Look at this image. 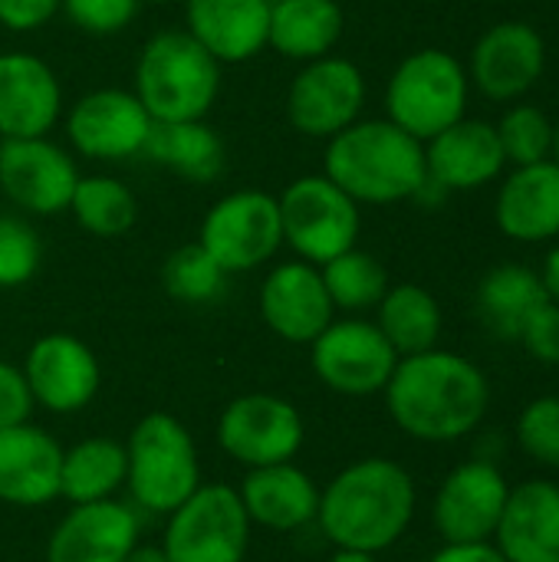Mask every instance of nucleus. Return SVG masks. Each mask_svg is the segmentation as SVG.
Here are the masks:
<instances>
[{
    "instance_id": "f257e3e1",
    "label": "nucleus",
    "mask_w": 559,
    "mask_h": 562,
    "mask_svg": "<svg viewBox=\"0 0 559 562\" xmlns=\"http://www.w3.org/2000/svg\"><path fill=\"white\" fill-rule=\"evenodd\" d=\"M385 405L409 438L448 445L461 441L484 422L491 382L471 359L435 346L399 359L385 385Z\"/></svg>"
},
{
    "instance_id": "f03ea898",
    "label": "nucleus",
    "mask_w": 559,
    "mask_h": 562,
    "mask_svg": "<svg viewBox=\"0 0 559 562\" xmlns=\"http://www.w3.org/2000/svg\"><path fill=\"white\" fill-rule=\"evenodd\" d=\"M415 517V481L389 458H362L320 491L316 524L336 550L382 553Z\"/></svg>"
},
{
    "instance_id": "7ed1b4c3",
    "label": "nucleus",
    "mask_w": 559,
    "mask_h": 562,
    "mask_svg": "<svg viewBox=\"0 0 559 562\" xmlns=\"http://www.w3.org/2000/svg\"><path fill=\"white\" fill-rule=\"evenodd\" d=\"M356 204H395L422 198L428 184L425 142L389 119L353 122L326 145V171Z\"/></svg>"
},
{
    "instance_id": "20e7f679",
    "label": "nucleus",
    "mask_w": 559,
    "mask_h": 562,
    "mask_svg": "<svg viewBox=\"0 0 559 562\" xmlns=\"http://www.w3.org/2000/svg\"><path fill=\"white\" fill-rule=\"evenodd\" d=\"M221 92V63L188 33H155L135 63V95L152 122L204 119Z\"/></svg>"
},
{
    "instance_id": "39448f33",
    "label": "nucleus",
    "mask_w": 559,
    "mask_h": 562,
    "mask_svg": "<svg viewBox=\"0 0 559 562\" xmlns=\"http://www.w3.org/2000/svg\"><path fill=\"white\" fill-rule=\"evenodd\" d=\"M128 477L132 501L148 514H171L201 487V464L188 428L165 412L145 415L128 441Z\"/></svg>"
},
{
    "instance_id": "423d86ee",
    "label": "nucleus",
    "mask_w": 559,
    "mask_h": 562,
    "mask_svg": "<svg viewBox=\"0 0 559 562\" xmlns=\"http://www.w3.org/2000/svg\"><path fill=\"white\" fill-rule=\"evenodd\" d=\"M468 92L471 79L458 56L448 49H418L395 66L385 86V112L389 122L428 142L465 119Z\"/></svg>"
},
{
    "instance_id": "0eeeda50",
    "label": "nucleus",
    "mask_w": 559,
    "mask_h": 562,
    "mask_svg": "<svg viewBox=\"0 0 559 562\" xmlns=\"http://www.w3.org/2000/svg\"><path fill=\"white\" fill-rule=\"evenodd\" d=\"M277 204L283 244H290L297 257L313 267L329 263L359 240V204L326 175L297 178Z\"/></svg>"
},
{
    "instance_id": "6e6552de",
    "label": "nucleus",
    "mask_w": 559,
    "mask_h": 562,
    "mask_svg": "<svg viewBox=\"0 0 559 562\" xmlns=\"http://www.w3.org/2000/svg\"><path fill=\"white\" fill-rule=\"evenodd\" d=\"M250 517L227 484H201L168 514L161 550L168 562H244Z\"/></svg>"
},
{
    "instance_id": "1a4fd4ad",
    "label": "nucleus",
    "mask_w": 559,
    "mask_h": 562,
    "mask_svg": "<svg viewBox=\"0 0 559 562\" xmlns=\"http://www.w3.org/2000/svg\"><path fill=\"white\" fill-rule=\"evenodd\" d=\"M198 244L227 277L257 270L283 244L277 198L267 191H234L221 198L204 214Z\"/></svg>"
},
{
    "instance_id": "9d476101",
    "label": "nucleus",
    "mask_w": 559,
    "mask_h": 562,
    "mask_svg": "<svg viewBox=\"0 0 559 562\" xmlns=\"http://www.w3.org/2000/svg\"><path fill=\"white\" fill-rule=\"evenodd\" d=\"M310 346L320 382L353 398L385 392L399 366V352L389 346L382 329L366 319H333Z\"/></svg>"
},
{
    "instance_id": "9b49d317",
    "label": "nucleus",
    "mask_w": 559,
    "mask_h": 562,
    "mask_svg": "<svg viewBox=\"0 0 559 562\" xmlns=\"http://www.w3.org/2000/svg\"><path fill=\"white\" fill-rule=\"evenodd\" d=\"M303 435L300 412L287 398L264 392L234 398L217 422V441L224 454L247 471L293 461L303 448Z\"/></svg>"
},
{
    "instance_id": "f8f14e48",
    "label": "nucleus",
    "mask_w": 559,
    "mask_h": 562,
    "mask_svg": "<svg viewBox=\"0 0 559 562\" xmlns=\"http://www.w3.org/2000/svg\"><path fill=\"white\" fill-rule=\"evenodd\" d=\"M366 105V76L356 63L343 56H320L306 63L290 92L287 115L297 132L310 138H333L353 122Z\"/></svg>"
},
{
    "instance_id": "ddd939ff",
    "label": "nucleus",
    "mask_w": 559,
    "mask_h": 562,
    "mask_svg": "<svg viewBox=\"0 0 559 562\" xmlns=\"http://www.w3.org/2000/svg\"><path fill=\"white\" fill-rule=\"evenodd\" d=\"M511 484L494 461H465L438 487L432 520L445 543H491Z\"/></svg>"
},
{
    "instance_id": "4468645a",
    "label": "nucleus",
    "mask_w": 559,
    "mask_h": 562,
    "mask_svg": "<svg viewBox=\"0 0 559 562\" xmlns=\"http://www.w3.org/2000/svg\"><path fill=\"white\" fill-rule=\"evenodd\" d=\"M79 178L82 175L69 158V151L53 145L46 135L0 138V191L16 207L40 217L69 211Z\"/></svg>"
},
{
    "instance_id": "2eb2a0df",
    "label": "nucleus",
    "mask_w": 559,
    "mask_h": 562,
    "mask_svg": "<svg viewBox=\"0 0 559 562\" xmlns=\"http://www.w3.org/2000/svg\"><path fill=\"white\" fill-rule=\"evenodd\" d=\"M152 125L138 95L125 89H96L82 95L66 119L72 148L99 161H122L145 151Z\"/></svg>"
},
{
    "instance_id": "dca6fc26",
    "label": "nucleus",
    "mask_w": 559,
    "mask_h": 562,
    "mask_svg": "<svg viewBox=\"0 0 559 562\" xmlns=\"http://www.w3.org/2000/svg\"><path fill=\"white\" fill-rule=\"evenodd\" d=\"M547 69V43L537 26L504 20L491 26L471 49L468 79L494 102H514L537 86Z\"/></svg>"
},
{
    "instance_id": "f3484780",
    "label": "nucleus",
    "mask_w": 559,
    "mask_h": 562,
    "mask_svg": "<svg viewBox=\"0 0 559 562\" xmlns=\"http://www.w3.org/2000/svg\"><path fill=\"white\" fill-rule=\"evenodd\" d=\"M23 375L33 402L53 415H72L86 408L102 379L96 352L69 333H49L36 339L26 352Z\"/></svg>"
},
{
    "instance_id": "a211bd4d",
    "label": "nucleus",
    "mask_w": 559,
    "mask_h": 562,
    "mask_svg": "<svg viewBox=\"0 0 559 562\" xmlns=\"http://www.w3.org/2000/svg\"><path fill=\"white\" fill-rule=\"evenodd\" d=\"M507 158L497 138V125L484 119H458L445 132L425 142L428 184L438 191H478L501 178Z\"/></svg>"
},
{
    "instance_id": "6ab92c4d",
    "label": "nucleus",
    "mask_w": 559,
    "mask_h": 562,
    "mask_svg": "<svg viewBox=\"0 0 559 562\" xmlns=\"http://www.w3.org/2000/svg\"><path fill=\"white\" fill-rule=\"evenodd\" d=\"M138 547V517L122 501L72 504L46 543V562H122Z\"/></svg>"
},
{
    "instance_id": "aec40b11",
    "label": "nucleus",
    "mask_w": 559,
    "mask_h": 562,
    "mask_svg": "<svg viewBox=\"0 0 559 562\" xmlns=\"http://www.w3.org/2000/svg\"><path fill=\"white\" fill-rule=\"evenodd\" d=\"M333 313L323 273L306 260L273 267L260 286V316L287 342H313L333 323Z\"/></svg>"
},
{
    "instance_id": "412c9836",
    "label": "nucleus",
    "mask_w": 559,
    "mask_h": 562,
    "mask_svg": "<svg viewBox=\"0 0 559 562\" xmlns=\"http://www.w3.org/2000/svg\"><path fill=\"white\" fill-rule=\"evenodd\" d=\"M63 112L56 72L30 53L0 56V138H43Z\"/></svg>"
},
{
    "instance_id": "4be33fe9",
    "label": "nucleus",
    "mask_w": 559,
    "mask_h": 562,
    "mask_svg": "<svg viewBox=\"0 0 559 562\" xmlns=\"http://www.w3.org/2000/svg\"><path fill=\"white\" fill-rule=\"evenodd\" d=\"M63 448L30 422L0 428V501L13 507H43L59 497Z\"/></svg>"
},
{
    "instance_id": "5701e85b",
    "label": "nucleus",
    "mask_w": 559,
    "mask_h": 562,
    "mask_svg": "<svg viewBox=\"0 0 559 562\" xmlns=\"http://www.w3.org/2000/svg\"><path fill=\"white\" fill-rule=\"evenodd\" d=\"M494 547L507 562H559V484L537 477L511 487Z\"/></svg>"
},
{
    "instance_id": "b1692460",
    "label": "nucleus",
    "mask_w": 559,
    "mask_h": 562,
    "mask_svg": "<svg viewBox=\"0 0 559 562\" xmlns=\"http://www.w3.org/2000/svg\"><path fill=\"white\" fill-rule=\"evenodd\" d=\"M494 221L517 244H547L559 237V165L554 158L514 168L494 204Z\"/></svg>"
},
{
    "instance_id": "393cba45",
    "label": "nucleus",
    "mask_w": 559,
    "mask_h": 562,
    "mask_svg": "<svg viewBox=\"0 0 559 562\" xmlns=\"http://www.w3.org/2000/svg\"><path fill=\"white\" fill-rule=\"evenodd\" d=\"M270 0H188V33L217 59L244 63L267 46Z\"/></svg>"
},
{
    "instance_id": "a878e982",
    "label": "nucleus",
    "mask_w": 559,
    "mask_h": 562,
    "mask_svg": "<svg viewBox=\"0 0 559 562\" xmlns=\"http://www.w3.org/2000/svg\"><path fill=\"white\" fill-rule=\"evenodd\" d=\"M241 501L250 517V524H260L267 530H300L316 520L320 514V487L306 471H300L293 461L254 468L241 484Z\"/></svg>"
},
{
    "instance_id": "bb28decb",
    "label": "nucleus",
    "mask_w": 559,
    "mask_h": 562,
    "mask_svg": "<svg viewBox=\"0 0 559 562\" xmlns=\"http://www.w3.org/2000/svg\"><path fill=\"white\" fill-rule=\"evenodd\" d=\"M346 26L339 0H270L267 46L297 63L329 56Z\"/></svg>"
},
{
    "instance_id": "cd10ccee",
    "label": "nucleus",
    "mask_w": 559,
    "mask_h": 562,
    "mask_svg": "<svg viewBox=\"0 0 559 562\" xmlns=\"http://www.w3.org/2000/svg\"><path fill=\"white\" fill-rule=\"evenodd\" d=\"M547 303L540 273L521 263H501L484 273L478 286V313L481 323L497 339H521V329L534 316V310Z\"/></svg>"
},
{
    "instance_id": "c85d7f7f",
    "label": "nucleus",
    "mask_w": 559,
    "mask_h": 562,
    "mask_svg": "<svg viewBox=\"0 0 559 562\" xmlns=\"http://www.w3.org/2000/svg\"><path fill=\"white\" fill-rule=\"evenodd\" d=\"M128 477L125 445L112 438H86L63 451L59 464V497L69 504H96L112 501Z\"/></svg>"
},
{
    "instance_id": "c756f323",
    "label": "nucleus",
    "mask_w": 559,
    "mask_h": 562,
    "mask_svg": "<svg viewBox=\"0 0 559 562\" xmlns=\"http://www.w3.org/2000/svg\"><path fill=\"white\" fill-rule=\"evenodd\" d=\"M145 155L188 181H211L224 168V145L204 119L155 122Z\"/></svg>"
},
{
    "instance_id": "7c9ffc66",
    "label": "nucleus",
    "mask_w": 559,
    "mask_h": 562,
    "mask_svg": "<svg viewBox=\"0 0 559 562\" xmlns=\"http://www.w3.org/2000/svg\"><path fill=\"white\" fill-rule=\"evenodd\" d=\"M376 326L389 339V346L402 356H418L438 346L441 336V306L438 300L418 283L389 286L379 300Z\"/></svg>"
},
{
    "instance_id": "2f4dec72",
    "label": "nucleus",
    "mask_w": 559,
    "mask_h": 562,
    "mask_svg": "<svg viewBox=\"0 0 559 562\" xmlns=\"http://www.w3.org/2000/svg\"><path fill=\"white\" fill-rule=\"evenodd\" d=\"M69 211L82 231H89L96 237H119L135 224L138 201L119 178L89 175V178H79Z\"/></svg>"
},
{
    "instance_id": "473e14b6",
    "label": "nucleus",
    "mask_w": 559,
    "mask_h": 562,
    "mask_svg": "<svg viewBox=\"0 0 559 562\" xmlns=\"http://www.w3.org/2000/svg\"><path fill=\"white\" fill-rule=\"evenodd\" d=\"M320 273H323V283H326L333 306L349 310V313H362V310L379 306V300L389 290L385 267L359 247L333 257L329 263L320 267Z\"/></svg>"
},
{
    "instance_id": "72a5a7b5",
    "label": "nucleus",
    "mask_w": 559,
    "mask_h": 562,
    "mask_svg": "<svg viewBox=\"0 0 559 562\" xmlns=\"http://www.w3.org/2000/svg\"><path fill=\"white\" fill-rule=\"evenodd\" d=\"M161 283L181 303H211L224 293L227 273L214 263V257L201 244H188L165 260Z\"/></svg>"
},
{
    "instance_id": "f704fd0d",
    "label": "nucleus",
    "mask_w": 559,
    "mask_h": 562,
    "mask_svg": "<svg viewBox=\"0 0 559 562\" xmlns=\"http://www.w3.org/2000/svg\"><path fill=\"white\" fill-rule=\"evenodd\" d=\"M497 138L504 148L507 165H537L550 158L554 145V122L537 105H511L497 122Z\"/></svg>"
},
{
    "instance_id": "c9c22d12",
    "label": "nucleus",
    "mask_w": 559,
    "mask_h": 562,
    "mask_svg": "<svg viewBox=\"0 0 559 562\" xmlns=\"http://www.w3.org/2000/svg\"><path fill=\"white\" fill-rule=\"evenodd\" d=\"M517 445L530 461L559 471V395H540L521 412Z\"/></svg>"
},
{
    "instance_id": "e433bc0d",
    "label": "nucleus",
    "mask_w": 559,
    "mask_h": 562,
    "mask_svg": "<svg viewBox=\"0 0 559 562\" xmlns=\"http://www.w3.org/2000/svg\"><path fill=\"white\" fill-rule=\"evenodd\" d=\"M40 237L20 217H0V290L23 286L40 267Z\"/></svg>"
},
{
    "instance_id": "4c0bfd02",
    "label": "nucleus",
    "mask_w": 559,
    "mask_h": 562,
    "mask_svg": "<svg viewBox=\"0 0 559 562\" xmlns=\"http://www.w3.org/2000/svg\"><path fill=\"white\" fill-rule=\"evenodd\" d=\"M138 3L142 0H63L59 7L79 30L92 36H112L135 20Z\"/></svg>"
},
{
    "instance_id": "58836bf2",
    "label": "nucleus",
    "mask_w": 559,
    "mask_h": 562,
    "mask_svg": "<svg viewBox=\"0 0 559 562\" xmlns=\"http://www.w3.org/2000/svg\"><path fill=\"white\" fill-rule=\"evenodd\" d=\"M530 359L544 362V366H559V306L557 303H540L534 310V316L527 319V326L521 329L517 339Z\"/></svg>"
},
{
    "instance_id": "ea45409f",
    "label": "nucleus",
    "mask_w": 559,
    "mask_h": 562,
    "mask_svg": "<svg viewBox=\"0 0 559 562\" xmlns=\"http://www.w3.org/2000/svg\"><path fill=\"white\" fill-rule=\"evenodd\" d=\"M33 405L36 402L30 395L23 369H16L10 362H0V428H13V425L30 422Z\"/></svg>"
},
{
    "instance_id": "a19ab883",
    "label": "nucleus",
    "mask_w": 559,
    "mask_h": 562,
    "mask_svg": "<svg viewBox=\"0 0 559 562\" xmlns=\"http://www.w3.org/2000/svg\"><path fill=\"white\" fill-rule=\"evenodd\" d=\"M59 3L63 0H0V23L16 33L36 30L59 10Z\"/></svg>"
},
{
    "instance_id": "79ce46f5",
    "label": "nucleus",
    "mask_w": 559,
    "mask_h": 562,
    "mask_svg": "<svg viewBox=\"0 0 559 562\" xmlns=\"http://www.w3.org/2000/svg\"><path fill=\"white\" fill-rule=\"evenodd\" d=\"M428 562H507L494 543H445Z\"/></svg>"
},
{
    "instance_id": "37998d69",
    "label": "nucleus",
    "mask_w": 559,
    "mask_h": 562,
    "mask_svg": "<svg viewBox=\"0 0 559 562\" xmlns=\"http://www.w3.org/2000/svg\"><path fill=\"white\" fill-rule=\"evenodd\" d=\"M540 283H544V293H547V300L559 306V244L557 247H550V254H547V260H544Z\"/></svg>"
},
{
    "instance_id": "c03bdc74",
    "label": "nucleus",
    "mask_w": 559,
    "mask_h": 562,
    "mask_svg": "<svg viewBox=\"0 0 559 562\" xmlns=\"http://www.w3.org/2000/svg\"><path fill=\"white\" fill-rule=\"evenodd\" d=\"M122 562H168L161 547H135Z\"/></svg>"
},
{
    "instance_id": "a18cd8bd",
    "label": "nucleus",
    "mask_w": 559,
    "mask_h": 562,
    "mask_svg": "<svg viewBox=\"0 0 559 562\" xmlns=\"http://www.w3.org/2000/svg\"><path fill=\"white\" fill-rule=\"evenodd\" d=\"M329 562H379L376 553H362V550H336Z\"/></svg>"
},
{
    "instance_id": "49530a36",
    "label": "nucleus",
    "mask_w": 559,
    "mask_h": 562,
    "mask_svg": "<svg viewBox=\"0 0 559 562\" xmlns=\"http://www.w3.org/2000/svg\"><path fill=\"white\" fill-rule=\"evenodd\" d=\"M550 158L559 165V122H554V145H550Z\"/></svg>"
},
{
    "instance_id": "de8ad7c7",
    "label": "nucleus",
    "mask_w": 559,
    "mask_h": 562,
    "mask_svg": "<svg viewBox=\"0 0 559 562\" xmlns=\"http://www.w3.org/2000/svg\"><path fill=\"white\" fill-rule=\"evenodd\" d=\"M145 3H165V0H145Z\"/></svg>"
}]
</instances>
